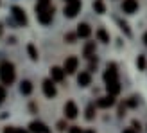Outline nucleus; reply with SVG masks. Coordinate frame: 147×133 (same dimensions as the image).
<instances>
[{
  "mask_svg": "<svg viewBox=\"0 0 147 133\" xmlns=\"http://www.w3.org/2000/svg\"><path fill=\"white\" fill-rule=\"evenodd\" d=\"M0 79L4 85H11L14 81V66L9 61H4L0 65Z\"/></svg>",
  "mask_w": 147,
  "mask_h": 133,
  "instance_id": "obj_1",
  "label": "nucleus"
},
{
  "mask_svg": "<svg viewBox=\"0 0 147 133\" xmlns=\"http://www.w3.org/2000/svg\"><path fill=\"white\" fill-rule=\"evenodd\" d=\"M52 14H54V7L52 5H36V16L41 24H50L52 22Z\"/></svg>",
  "mask_w": 147,
  "mask_h": 133,
  "instance_id": "obj_2",
  "label": "nucleus"
},
{
  "mask_svg": "<svg viewBox=\"0 0 147 133\" xmlns=\"http://www.w3.org/2000/svg\"><path fill=\"white\" fill-rule=\"evenodd\" d=\"M79 9H81V0H74V2L67 4V7H65V16L74 18L79 13Z\"/></svg>",
  "mask_w": 147,
  "mask_h": 133,
  "instance_id": "obj_3",
  "label": "nucleus"
},
{
  "mask_svg": "<svg viewBox=\"0 0 147 133\" xmlns=\"http://www.w3.org/2000/svg\"><path fill=\"white\" fill-rule=\"evenodd\" d=\"M77 65H79V60L76 56H70V58H67L65 60V66H63V70L67 72V74H74L77 70Z\"/></svg>",
  "mask_w": 147,
  "mask_h": 133,
  "instance_id": "obj_4",
  "label": "nucleus"
},
{
  "mask_svg": "<svg viewBox=\"0 0 147 133\" xmlns=\"http://www.w3.org/2000/svg\"><path fill=\"white\" fill-rule=\"evenodd\" d=\"M104 81H106V83H115V81H119V74H117V66L115 65H109L106 69Z\"/></svg>",
  "mask_w": 147,
  "mask_h": 133,
  "instance_id": "obj_5",
  "label": "nucleus"
},
{
  "mask_svg": "<svg viewBox=\"0 0 147 133\" xmlns=\"http://www.w3.org/2000/svg\"><path fill=\"white\" fill-rule=\"evenodd\" d=\"M77 113H79L77 105L74 101H68L67 105H65V115H67V119H76Z\"/></svg>",
  "mask_w": 147,
  "mask_h": 133,
  "instance_id": "obj_6",
  "label": "nucleus"
},
{
  "mask_svg": "<svg viewBox=\"0 0 147 133\" xmlns=\"http://www.w3.org/2000/svg\"><path fill=\"white\" fill-rule=\"evenodd\" d=\"M43 94L47 95V97H54L56 95V85L52 79H45L43 81Z\"/></svg>",
  "mask_w": 147,
  "mask_h": 133,
  "instance_id": "obj_7",
  "label": "nucleus"
},
{
  "mask_svg": "<svg viewBox=\"0 0 147 133\" xmlns=\"http://www.w3.org/2000/svg\"><path fill=\"white\" fill-rule=\"evenodd\" d=\"M29 131L31 133H49V128L40 121H32L31 126H29Z\"/></svg>",
  "mask_w": 147,
  "mask_h": 133,
  "instance_id": "obj_8",
  "label": "nucleus"
},
{
  "mask_svg": "<svg viewBox=\"0 0 147 133\" xmlns=\"http://www.w3.org/2000/svg\"><path fill=\"white\" fill-rule=\"evenodd\" d=\"M13 16H14V20H16L20 25H25V24H27V16H25V13L22 11L18 5H14V7H13Z\"/></svg>",
  "mask_w": 147,
  "mask_h": 133,
  "instance_id": "obj_9",
  "label": "nucleus"
},
{
  "mask_svg": "<svg viewBox=\"0 0 147 133\" xmlns=\"http://www.w3.org/2000/svg\"><path fill=\"white\" fill-rule=\"evenodd\" d=\"M136 9H138V2H136V0H124V4H122V11L124 13L133 14Z\"/></svg>",
  "mask_w": 147,
  "mask_h": 133,
  "instance_id": "obj_10",
  "label": "nucleus"
},
{
  "mask_svg": "<svg viewBox=\"0 0 147 133\" xmlns=\"http://www.w3.org/2000/svg\"><path fill=\"white\" fill-rule=\"evenodd\" d=\"M50 79H52V81H57V83H59V81H63V79H65V70L59 69V66H52V69H50Z\"/></svg>",
  "mask_w": 147,
  "mask_h": 133,
  "instance_id": "obj_11",
  "label": "nucleus"
},
{
  "mask_svg": "<svg viewBox=\"0 0 147 133\" xmlns=\"http://www.w3.org/2000/svg\"><path fill=\"white\" fill-rule=\"evenodd\" d=\"M115 105V97L113 95H104V97H100L97 101V106L99 108H109V106H113Z\"/></svg>",
  "mask_w": 147,
  "mask_h": 133,
  "instance_id": "obj_12",
  "label": "nucleus"
},
{
  "mask_svg": "<svg viewBox=\"0 0 147 133\" xmlns=\"http://www.w3.org/2000/svg\"><path fill=\"white\" fill-rule=\"evenodd\" d=\"M92 34V29L88 24H79L77 25V36H81V38H88V36Z\"/></svg>",
  "mask_w": 147,
  "mask_h": 133,
  "instance_id": "obj_13",
  "label": "nucleus"
},
{
  "mask_svg": "<svg viewBox=\"0 0 147 133\" xmlns=\"http://www.w3.org/2000/svg\"><path fill=\"white\" fill-rule=\"evenodd\" d=\"M77 83L81 86H88L92 83V76H90V72H81L79 76H77Z\"/></svg>",
  "mask_w": 147,
  "mask_h": 133,
  "instance_id": "obj_14",
  "label": "nucleus"
},
{
  "mask_svg": "<svg viewBox=\"0 0 147 133\" xmlns=\"http://www.w3.org/2000/svg\"><path fill=\"white\" fill-rule=\"evenodd\" d=\"M106 90H108V95H119L120 94V85H119V81H115V83H108L106 85Z\"/></svg>",
  "mask_w": 147,
  "mask_h": 133,
  "instance_id": "obj_15",
  "label": "nucleus"
},
{
  "mask_svg": "<svg viewBox=\"0 0 147 133\" xmlns=\"http://www.w3.org/2000/svg\"><path fill=\"white\" fill-rule=\"evenodd\" d=\"M20 92L24 94V95H29L32 92V83L31 81H22V85H20Z\"/></svg>",
  "mask_w": 147,
  "mask_h": 133,
  "instance_id": "obj_16",
  "label": "nucleus"
},
{
  "mask_svg": "<svg viewBox=\"0 0 147 133\" xmlns=\"http://www.w3.org/2000/svg\"><path fill=\"white\" fill-rule=\"evenodd\" d=\"M93 52H95V41H88L86 47H84V56L86 58H93L95 56Z\"/></svg>",
  "mask_w": 147,
  "mask_h": 133,
  "instance_id": "obj_17",
  "label": "nucleus"
},
{
  "mask_svg": "<svg viewBox=\"0 0 147 133\" xmlns=\"http://www.w3.org/2000/svg\"><path fill=\"white\" fill-rule=\"evenodd\" d=\"M97 38H99L100 41H104V43H108V41H109V34L106 33V29H102V27H100L99 31H97Z\"/></svg>",
  "mask_w": 147,
  "mask_h": 133,
  "instance_id": "obj_18",
  "label": "nucleus"
},
{
  "mask_svg": "<svg viewBox=\"0 0 147 133\" xmlns=\"http://www.w3.org/2000/svg\"><path fill=\"white\" fill-rule=\"evenodd\" d=\"M93 9L97 13H104L106 7H104V4H102V0H95V2H93Z\"/></svg>",
  "mask_w": 147,
  "mask_h": 133,
  "instance_id": "obj_19",
  "label": "nucleus"
},
{
  "mask_svg": "<svg viewBox=\"0 0 147 133\" xmlns=\"http://www.w3.org/2000/svg\"><path fill=\"white\" fill-rule=\"evenodd\" d=\"M93 115H95V106L90 105V106L86 108V119H88V121H92V119H93Z\"/></svg>",
  "mask_w": 147,
  "mask_h": 133,
  "instance_id": "obj_20",
  "label": "nucleus"
},
{
  "mask_svg": "<svg viewBox=\"0 0 147 133\" xmlns=\"http://www.w3.org/2000/svg\"><path fill=\"white\" fill-rule=\"evenodd\" d=\"M27 50H29V54H31L32 60H38V52H36V49H34L32 43H29V45H27Z\"/></svg>",
  "mask_w": 147,
  "mask_h": 133,
  "instance_id": "obj_21",
  "label": "nucleus"
},
{
  "mask_svg": "<svg viewBox=\"0 0 147 133\" xmlns=\"http://www.w3.org/2000/svg\"><path fill=\"white\" fill-rule=\"evenodd\" d=\"M138 66H140V69H145V58L144 56H138Z\"/></svg>",
  "mask_w": 147,
  "mask_h": 133,
  "instance_id": "obj_22",
  "label": "nucleus"
},
{
  "mask_svg": "<svg viewBox=\"0 0 147 133\" xmlns=\"http://www.w3.org/2000/svg\"><path fill=\"white\" fill-rule=\"evenodd\" d=\"M68 133H84V131H83V130H81L79 126H72V128L68 130Z\"/></svg>",
  "mask_w": 147,
  "mask_h": 133,
  "instance_id": "obj_23",
  "label": "nucleus"
},
{
  "mask_svg": "<svg viewBox=\"0 0 147 133\" xmlns=\"http://www.w3.org/2000/svg\"><path fill=\"white\" fill-rule=\"evenodd\" d=\"M5 99V88L0 86V105H2V101Z\"/></svg>",
  "mask_w": 147,
  "mask_h": 133,
  "instance_id": "obj_24",
  "label": "nucleus"
},
{
  "mask_svg": "<svg viewBox=\"0 0 147 133\" xmlns=\"http://www.w3.org/2000/svg\"><path fill=\"white\" fill-rule=\"evenodd\" d=\"M127 106H131V108H135V106H136V97H131V99L127 101Z\"/></svg>",
  "mask_w": 147,
  "mask_h": 133,
  "instance_id": "obj_25",
  "label": "nucleus"
},
{
  "mask_svg": "<svg viewBox=\"0 0 147 133\" xmlns=\"http://www.w3.org/2000/svg\"><path fill=\"white\" fill-rule=\"evenodd\" d=\"M4 133H18V128H11V126H9V128L4 130Z\"/></svg>",
  "mask_w": 147,
  "mask_h": 133,
  "instance_id": "obj_26",
  "label": "nucleus"
},
{
  "mask_svg": "<svg viewBox=\"0 0 147 133\" xmlns=\"http://www.w3.org/2000/svg\"><path fill=\"white\" fill-rule=\"evenodd\" d=\"M38 5H50V0H38Z\"/></svg>",
  "mask_w": 147,
  "mask_h": 133,
  "instance_id": "obj_27",
  "label": "nucleus"
},
{
  "mask_svg": "<svg viewBox=\"0 0 147 133\" xmlns=\"http://www.w3.org/2000/svg\"><path fill=\"white\" fill-rule=\"evenodd\" d=\"M65 126H67V124H65V121H59V122H57V130H65Z\"/></svg>",
  "mask_w": 147,
  "mask_h": 133,
  "instance_id": "obj_28",
  "label": "nucleus"
},
{
  "mask_svg": "<svg viewBox=\"0 0 147 133\" xmlns=\"http://www.w3.org/2000/svg\"><path fill=\"white\" fill-rule=\"evenodd\" d=\"M133 130L140 131V122H138V121H133Z\"/></svg>",
  "mask_w": 147,
  "mask_h": 133,
  "instance_id": "obj_29",
  "label": "nucleus"
},
{
  "mask_svg": "<svg viewBox=\"0 0 147 133\" xmlns=\"http://www.w3.org/2000/svg\"><path fill=\"white\" fill-rule=\"evenodd\" d=\"M67 40H68L70 43H74V40H76V34H67Z\"/></svg>",
  "mask_w": 147,
  "mask_h": 133,
  "instance_id": "obj_30",
  "label": "nucleus"
},
{
  "mask_svg": "<svg viewBox=\"0 0 147 133\" xmlns=\"http://www.w3.org/2000/svg\"><path fill=\"white\" fill-rule=\"evenodd\" d=\"M122 133H138V131H136V130H133V128H126Z\"/></svg>",
  "mask_w": 147,
  "mask_h": 133,
  "instance_id": "obj_31",
  "label": "nucleus"
},
{
  "mask_svg": "<svg viewBox=\"0 0 147 133\" xmlns=\"http://www.w3.org/2000/svg\"><path fill=\"white\" fill-rule=\"evenodd\" d=\"M120 27H122V31H126V34H129V29H127L126 24H122V22H120Z\"/></svg>",
  "mask_w": 147,
  "mask_h": 133,
  "instance_id": "obj_32",
  "label": "nucleus"
},
{
  "mask_svg": "<svg viewBox=\"0 0 147 133\" xmlns=\"http://www.w3.org/2000/svg\"><path fill=\"white\" fill-rule=\"evenodd\" d=\"M144 41H145V45H147V33L144 34Z\"/></svg>",
  "mask_w": 147,
  "mask_h": 133,
  "instance_id": "obj_33",
  "label": "nucleus"
},
{
  "mask_svg": "<svg viewBox=\"0 0 147 133\" xmlns=\"http://www.w3.org/2000/svg\"><path fill=\"white\" fill-rule=\"evenodd\" d=\"M18 133H29V131H25V130H18Z\"/></svg>",
  "mask_w": 147,
  "mask_h": 133,
  "instance_id": "obj_34",
  "label": "nucleus"
},
{
  "mask_svg": "<svg viewBox=\"0 0 147 133\" xmlns=\"http://www.w3.org/2000/svg\"><path fill=\"white\" fill-rule=\"evenodd\" d=\"M84 133H95V131H92V130H88V131H84Z\"/></svg>",
  "mask_w": 147,
  "mask_h": 133,
  "instance_id": "obj_35",
  "label": "nucleus"
},
{
  "mask_svg": "<svg viewBox=\"0 0 147 133\" xmlns=\"http://www.w3.org/2000/svg\"><path fill=\"white\" fill-rule=\"evenodd\" d=\"M65 2H67V4H70V2H74V0H65Z\"/></svg>",
  "mask_w": 147,
  "mask_h": 133,
  "instance_id": "obj_36",
  "label": "nucleus"
},
{
  "mask_svg": "<svg viewBox=\"0 0 147 133\" xmlns=\"http://www.w3.org/2000/svg\"><path fill=\"white\" fill-rule=\"evenodd\" d=\"M0 34H2V25H0Z\"/></svg>",
  "mask_w": 147,
  "mask_h": 133,
  "instance_id": "obj_37",
  "label": "nucleus"
}]
</instances>
